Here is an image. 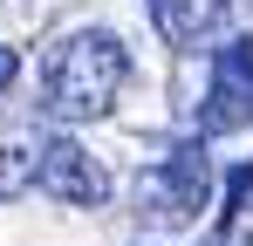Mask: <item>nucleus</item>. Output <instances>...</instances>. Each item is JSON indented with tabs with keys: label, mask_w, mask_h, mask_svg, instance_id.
Instances as JSON below:
<instances>
[{
	"label": "nucleus",
	"mask_w": 253,
	"mask_h": 246,
	"mask_svg": "<svg viewBox=\"0 0 253 246\" xmlns=\"http://www.w3.org/2000/svg\"><path fill=\"white\" fill-rule=\"evenodd\" d=\"M219 246H253V164L226 192V219H219Z\"/></svg>",
	"instance_id": "7"
},
{
	"label": "nucleus",
	"mask_w": 253,
	"mask_h": 246,
	"mask_svg": "<svg viewBox=\"0 0 253 246\" xmlns=\"http://www.w3.org/2000/svg\"><path fill=\"white\" fill-rule=\"evenodd\" d=\"M42 123H35V110H7L0 117V199H21L28 185H42Z\"/></svg>",
	"instance_id": "5"
},
{
	"label": "nucleus",
	"mask_w": 253,
	"mask_h": 246,
	"mask_svg": "<svg viewBox=\"0 0 253 246\" xmlns=\"http://www.w3.org/2000/svg\"><path fill=\"white\" fill-rule=\"evenodd\" d=\"M42 192L48 199H62V205H96L110 199V171H103V158L96 151H83L76 137H48V151H42Z\"/></svg>",
	"instance_id": "4"
},
{
	"label": "nucleus",
	"mask_w": 253,
	"mask_h": 246,
	"mask_svg": "<svg viewBox=\"0 0 253 246\" xmlns=\"http://www.w3.org/2000/svg\"><path fill=\"white\" fill-rule=\"evenodd\" d=\"M21 76V55H14V48H0V96H7V82Z\"/></svg>",
	"instance_id": "8"
},
{
	"label": "nucleus",
	"mask_w": 253,
	"mask_h": 246,
	"mask_svg": "<svg viewBox=\"0 0 253 246\" xmlns=\"http://www.w3.org/2000/svg\"><path fill=\"white\" fill-rule=\"evenodd\" d=\"M212 205V158L206 144H171L151 171H137V219L144 226H192L199 212Z\"/></svg>",
	"instance_id": "2"
},
{
	"label": "nucleus",
	"mask_w": 253,
	"mask_h": 246,
	"mask_svg": "<svg viewBox=\"0 0 253 246\" xmlns=\"http://www.w3.org/2000/svg\"><path fill=\"white\" fill-rule=\"evenodd\" d=\"M226 7H233V0H151V21H158L165 41L192 48V41H206L212 28L226 21Z\"/></svg>",
	"instance_id": "6"
},
{
	"label": "nucleus",
	"mask_w": 253,
	"mask_h": 246,
	"mask_svg": "<svg viewBox=\"0 0 253 246\" xmlns=\"http://www.w3.org/2000/svg\"><path fill=\"white\" fill-rule=\"evenodd\" d=\"M124 76H130L124 41L110 28H76V35L55 41V55L42 69V110L62 117V123H89V117H103L117 103Z\"/></svg>",
	"instance_id": "1"
},
{
	"label": "nucleus",
	"mask_w": 253,
	"mask_h": 246,
	"mask_svg": "<svg viewBox=\"0 0 253 246\" xmlns=\"http://www.w3.org/2000/svg\"><path fill=\"white\" fill-rule=\"evenodd\" d=\"M192 123H199V137H226L253 123V35H233L226 48H212V82Z\"/></svg>",
	"instance_id": "3"
}]
</instances>
